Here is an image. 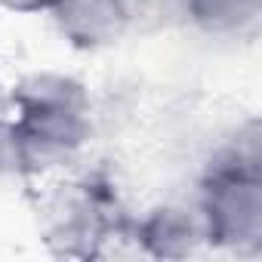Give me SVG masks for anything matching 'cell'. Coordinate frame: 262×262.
Here are the masks:
<instances>
[{
	"label": "cell",
	"instance_id": "obj_1",
	"mask_svg": "<svg viewBox=\"0 0 262 262\" xmlns=\"http://www.w3.org/2000/svg\"><path fill=\"white\" fill-rule=\"evenodd\" d=\"M13 4H19V7H28V4H31V0H13ZM43 4H47V0H43Z\"/></svg>",
	"mask_w": 262,
	"mask_h": 262
}]
</instances>
